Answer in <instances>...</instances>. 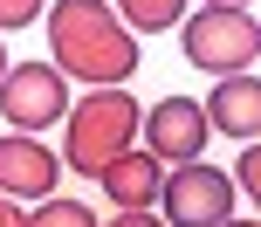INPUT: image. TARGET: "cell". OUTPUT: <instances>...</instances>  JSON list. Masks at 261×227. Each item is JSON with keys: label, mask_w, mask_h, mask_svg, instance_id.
<instances>
[{"label": "cell", "mask_w": 261, "mask_h": 227, "mask_svg": "<svg viewBox=\"0 0 261 227\" xmlns=\"http://www.w3.org/2000/svg\"><path fill=\"white\" fill-rule=\"evenodd\" d=\"M138 117H144V110L130 104L124 90H90L83 104H69V117H62V165L83 172V179H96L110 159L130 152Z\"/></svg>", "instance_id": "cell-2"}, {"label": "cell", "mask_w": 261, "mask_h": 227, "mask_svg": "<svg viewBox=\"0 0 261 227\" xmlns=\"http://www.w3.org/2000/svg\"><path fill=\"white\" fill-rule=\"evenodd\" d=\"M55 179H62V165L41 138L21 131L0 138V200H55Z\"/></svg>", "instance_id": "cell-7"}, {"label": "cell", "mask_w": 261, "mask_h": 227, "mask_svg": "<svg viewBox=\"0 0 261 227\" xmlns=\"http://www.w3.org/2000/svg\"><path fill=\"white\" fill-rule=\"evenodd\" d=\"M179 41H186V62L206 69L213 83L254 69V55H261V28H254L248 7H199V14H186Z\"/></svg>", "instance_id": "cell-3"}, {"label": "cell", "mask_w": 261, "mask_h": 227, "mask_svg": "<svg viewBox=\"0 0 261 227\" xmlns=\"http://www.w3.org/2000/svg\"><path fill=\"white\" fill-rule=\"evenodd\" d=\"M227 179H234V193H248V200H254V193H261V152L248 145V152H241V165H234Z\"/></svg>", "instance_id": "cell-12"}, {"label": "cell", "mask_w": 261, "mask_h": 227, "mask_svg": "<svg viewBox=\"0 0 261 227\" xmlns=\"http://www.w3.org/2000/svg\"><path fill=\"white\" fill-rule=\"evenodd\" d=\"M0 76H7V55H0Z\"/></svg>", "instance_id": "cell-18"}, {"label": "cell", "mask_w": 261, "mask_h": 227, "mask_svg": "<svg viewBox=\"0 0 261 227\" xmlns=\"http://www.w3.org/2000/svg\"><path fill=\"white\" fill-rule=\"evenodd\" d=\"M0 227H21V207L14 200H0Z\"/></svg>", "instance_id": "cell-15"}, {"label": "cell", "mask_w": 261, "mask_h": 227, "mask_svg": "<svg viewBox=\"0 0 261 227\" xmlns=\"http://www.w3.org/2000/svg\"><path fill=\"white\" fill-rule=\"evenodd\" d=\"M110 227H165V220H158L151 207H138V214H117V220H110Z\"/></svg>", "instance_id": "cell-14"}, {"label": "cell", "mask_w": 261, "mask_h": 227, "mask_svg": "<svg viewBox=\"0 0 261 227\" xmlns=\"http://www.w3.org/2000/svg\"><path fill=\"white\" fill-rule=\"evenodd\" d=\"M206 7H254V0H206Z\"/></svg>", "instance_id": "cell-16"}, {"label": "cell", "mask_w": 261, "mask_h": 227, "mask_svg": "<svg viewBox=\"0 0 261 227\" xmlns=\"http://www.w3.org/2000/svg\"><path fill=\"white\" fill-rule=\"evenodd\" d=\"M144 145H151L158 165H193L199 152H206V110L193 104V96H158V110H144Z\"/></svg>", "instance_id": "cell-6"}, {"label": "cell", "mask_w": 261, "mask_h": 227, "mask_svg": "<svg viewBox=\"0 0 261 227\" xmlns=\"http://www.w3.org/2000/svg\"><path fill=\"white\" fill-rule=\"evenodd\" d=\"M0 117L21 138L48 131L55 117H69V76L55 62H14L7 76H0Z\"/></svg>", "instance_id": "cell-4"}, {"label": "cell", "mask_w": 261, "mask_h": 227, "mask_svg": "<svg viewBox=\"0 0 261 227\" xmlns=\"http://www.w3.org/2000/svg\"><path fill=\"white\" fill-rule=\"evenodd\" d=\"M220 227H261V220H220Z\"/></svg>", "instance_id": "cell-17"}, {"label": "cell", "mask_w": 261, "mask_h": 227, "mask_svg": "<svg viewBox=\"0 0 261 227\" xmlns=\"http://www.w3.org/2000/svg\"><path fill=\"white\" fill-rule=\"evenodd\" d=\"M21 227H96V214L83 200H41L35 214H21Z\"/></svg>", "instance_id": "cell-11"}, {"label": "cell", "mask_w": 261, "mask_h": 227, "mask_svg": "<svg viewBox=\"0 0 261 227\" xmlns=\"http://www.w3.org/2000/svg\"><path fill=\"white\" fill-rule=\"evenodd\" d=\"M158 200H165V227H220L234 214V179L220 165L193 159V165L158 179Z\"/></svg>", "instance_id": "cell-5"}, {"label": "cell", "mask_w": 261, "mask_h": 227, "mask_svg": "<svg viewBox=\"0 0 261 227\" xmlns=\"http://www.w3.org/2000/svg\"><path fill=\"white\" fill-rule=\"evenodd\" d=\"M48 62L62 76H83L90 90H124V76L138 69V35L103 0H55V14H48Z\"/></svg>", "instance_id": "cell-1"}, {"label": "cell", "mask_w": 261, "mask_h": 227, "mask_svg": "<svg viewBox=\"0 0 261 227\" xmlns=\"http://www.w3.org/2000/svg\"><path fill=\"white\" fill-rule=\"evenodd\" d=\"M110 14H117L130 35H138V28H144V35H158V28H172V21L186 14V0H117Z\"/></svg>", "instance_id": "cell-10"}, {"label": "cell", "mask_w": 261, "mask_h": 227, "mask_svg": "<svg viewBox=\"0 0 261 227\" xmlns=\"http://www.w3.org/2000/svg\"><path fill=\"white\" fill-rule=\"evenodd\" d=\"M199 110H206V131H227V138H248L254 145V131H261V83H254V69L220 76Z\"/></svg>", "instance_id": "cell-8"}, {"label": "cell", "mask_w": 261, "mask_h": 227, "mask_svg": "<svg viewBox=\"0 0 261 227\" xmlns=\"http://www.w3.org/2000/svg\"><path fill=\"white\" fill-rule=\"evenodd\" d=\"M96 179H103V193H110V207H117V214H138V207H151V200H158V179H165V165H158L151 152H124V159H110Z\"/></svg>", "instance_id": "cell-9"}, {"label": "cell", "mask_w": 261, "mask_h": 227, "mask_svg": "<svg viewBox=\"0 0 261 227\" xmlns=\"http://www.w3.org/2000/svg\"><path fill=\"white\" fill-rule=\"evenodd\" d=\"M48 7V0H0V35H14V28H28L35 14Z\"/></svg>", "instance_id": "cell-13"}]
</instances>
